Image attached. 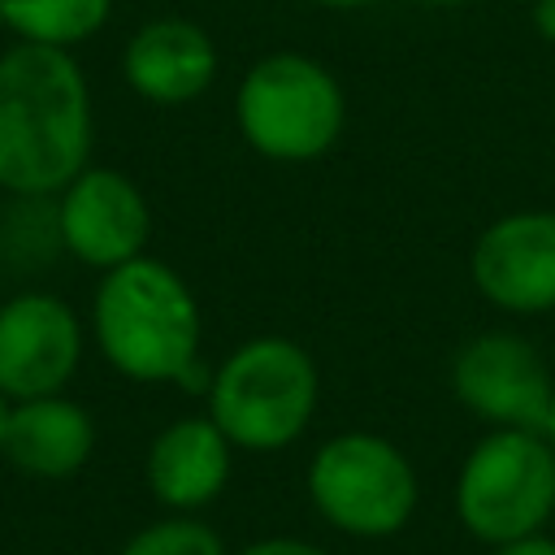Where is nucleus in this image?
Returning <instances> with one entry per match:
<instances>
[{"mask_svg": "<svg viewBox=\"0 0 555 555\" xmlns=\"http://www.w3.org/2000/svg\"><path fill=\"white\" fill-rule=\"evenodd\" d=\"M91 87L69 48L13 43L0 56V186L39 199L87 169Z\"/></svg>", "mask_w": 555, "mask_h": 555, "instance_id": "f257e3e1", "label": "nucleus"}, {"mask_svg": "<svg viewBox=\"0 0 555 555\" xmlns=\"http://www.w3.org/2000/svg\"><path fill=\"white\" fill-rule=\"evenodd\" d=\"M91 334L100 356L130 382H173L208 390L212 373H204L199 364V304L182 273L147 251L117 269H104L91 299Z\"/></svg>", "mask_w": 555, "mask_h": 555, "instance_id": "f03ea898", "label": "nucleus"}, {"mask_svg": "<svg viewBox=\"0 0 555 555\" xmlns=\"http://www.w3.org/2000/svg\"><path fill=\"white\" fill-rule=\"evenodd\" d=\"M204 399L234 451H286L321 408V369L304 343L256 334L212 369Z\"/></svg>", "mask_w": 555, "mask_h": 555, "instance_id": "7ed1b4c3", "label": "nucleus"}, {"mask_svg": "<svg viewBox=\"0 0 555 555\" xmlns=\"http://www.w3.org/2000/svg\"><path fill=\"white\" fill-rule=\"evenodd\" d=\"M234 121L256 156L312 165L330 156L347 130V91L317 56L269 52L243 74L234 91Z\"/></svg>", "mask_w": 555, "mask_h": 555, "instance_id": "20e7f679", "label": "nucleus"}, {"mask_svg": "<svg viewBox=\"0 0 555 555\" xmlns=\"http://www.w3.org/2000/svg\"><path fill=\"white\" fill-rule=\"evenodd\" d=\"M312 512L360 542H382L408 529L421 507V477L403 447L373 429H343L308 460Z\"/></svg>", "mask_w": 555, "mask_h": 555, "instance_id": "39448f33", "label": "nucleus"}, {"mask_svg": "<svg viewBox=\"0 0 555 555\" xmlns=\"http://www.w3.org/2000/svg\"><path fill=\"white\" fill-rule=\"evenodd\" d=\"M455 516L468 538L499 546L555 516V447L542 429L481 434L455 477Z\"/></svg>", "mask_w": 555, "mask_h": 555, "instance_id": "423d86ee", "label": "nucleus"}, {"mask_svg": "<svg viewBox=\"0 0 555 555\" xmlns=\"http://www.w3.org/2000/svg\"><path fill=\"white\" fill-rule=\"evenodd\" d=\"M451 390L490 429H546L555 403V377L542 351L512 330H486L460 343Z\"/></svg>", "mask_w": 555, "mask_h": 555, "instance_id": "0eeeda50", "label": "nucleus"}, {"mask_svg": "<svg viewBox=\"0 0 555 555\" xmlns=\"http://www.w3.org/2000/svg\"><path fill=\"white\" fill-rule=\"evenodd\" d=\"M473 291L507 317L555 312V212L516 208L494 217L468 251Z\"/></svg>", "mask_w": 555, "mask_h": 555, "instance_id": "6e6552de", "label": "nucleus"}, {"mask_svg": "<svg viewBox=\"0 0 555 555\" xmlns=\"http://www.w3.org/2000/svg\"><path fill=\"white\" fill-rule=\"evenodd\" d=\"M52 225L74 260L104 273L143 256L152 234V208L139 182H130L121 169L87 165L78 178L61 186Z\"/></svg>", "mask_w": 555, "mask_h": 555, "instance_id": "1a4fd4ad", "label": "nucleus"}, {"mask_svg": "<svg viewBox=\"0 0 555 555\" xmlns=\"http://www.w3.org/2000/svg\"><path fill=\"white\" fill-rule=\"evenodd\" d=\"M78 360L82 321L65 299L26 291L0 304V395L9 403L61 395Z\"/></svg>", "mask_w": 555, "mask_h": 555, "instance_id": "9d476101", "label": "nucleus"}, {"mask_svg": "<svg viewBox=\"0 0 555 555\" xmlns=\"http://www.w3.org/2000/svg\"><path fill=\"white\" fill-rule=\"evenodd\" d=\"M217 65L221 56H217L212 35L191 17H152L130 35L121 52L126 87L152 104L199 100L212 87Z\"/></svg>", "mask_w": 555, "mask_h": 555, "instance_id": "9b49d317", "label": "nucleus"}, {"mask_svg": "<svg viewBox=\"0 0 555 555\" xmlns=\"http://www.w3.org/2000/svg\"><path fill=\"white\" fill-rule=\"evenodd\" d=\"M230 464H234V442L204 412V416L169 421L152 438L143 473H147V490L160 507L195 516L199 507H208L225 490Z\"/></svg>", "mask_w": 555, "mask_h": 555, "instance_id": "f8f14e48", "label": "nucleus"}, {"mask_svg": "<svg viewBox=\"0 0 555 555\" xmlns=\"http://www.w3.org/2000/svg\"><path fill=\"white\" fill-rule=\"evenodd\" d=\"M95 451V421L82 403L65 395H39V399H17L9 403V425H4V460L43 481L74 477Z\"/></svg>", "mask_w": 555, "mask_h": 555, "instance_id": "ddd939ff", "label": "nucleus"}, {"mask_svg": "<svg viewBox=\"0 0 555 555\" xmlns=\"http://www.w3.org/2000/svg\"><path fill=\"white\" fill-rule=\"evenodd\" d=\"M113 13V0H0V22L17 43L74 48L91 39Z\"/></svg>", "mask_w": 555, "mask_h": 555, "instance_id": "4468645a", "label": "nucleus"}, {"mask_svg": "<svg viewBox=\"0 0 555 555\" xmlns=\"http://www.w3.org/2000/svg\"><path fill=\"white\" fill-rule=\"evenodd\" d=\"M117 555H225V542L199 516L169 512L165 520H152L139 533H130Z\"/></svg>", "mask_w": 555, "mask_h": 555, "instance_id": "2eb2a0df", "label": "nucleus"}, {"mask_svg": "<svg viewBox=\"0 0 555 555\" xmlns=\"http://www.w3.org/2000/svg\"><path fill=\"white\" fill-rule=\"evenodd\" d=\"M238 555H330V551L308 538H295V533H269V538L247 542Z\"/></svg>", "mask_w": 555, "mask_h": 555, "instance_id": "dca6fc26", "label": "nucleus"}, {"mask_svg": "<svg viewBox=\"0 0 555 555\" xmlns=\"http://www.w3.org/2000/svg\"><path fill=\"white\" fill-rule=\"evenodd\" d=\"M490 555H555V538L546 529H538V533H525V538L490 546Z\"/></svg>", "mask_w": 555, "mask_h": 555, "instance_id": "f3484780", "label": "nucleus"}, {"mask_svg": "<svg viewBox=\"0 0 555 555\" xmlns=\"http://www.w3.org/2000/svg\"><path fill=\"white\" fill-rule=\"evenodd\" d=\"M533 30L555 43V0H533Z\"/></svg>", "mask_w": 555, "mask_h": 555, "instance_id": "a211bd4d", "label": "nucleus"}, {"mask_svg": "<svg viewBox=\"0 0 555 555\" xmlns=\"http://www.w3.org/2000/svg\"><path fill=\"white\" fill-rule=\"evenodd\" d=\"M308 4H317V9H338V13H347V9H369V4H377V0H308Z\"/></svg>", "mask_w": 555, "mask_h": 555, "instance_id": "6ab92c4d", "label": "nucleus"}, {"mask_svg": "<svg viewBox=\"0 0 555 555\" xmlns=\"http://www.w3.org/2000/svg\"><path fill=\"white\" fill-rule=\"evenodd\" d=\"M4 425H9V399L0 395V451H4Z\"/></svg>", "mask_w": 555, "mask_h": 555, "instance_id": "aec40b11", "label": "nucleus"}, {"mask_svg": "<svg viewBox=\"0 0 555 555\" xmlns=\"http://www.w3.org/2000/svg\"><path fill=\"white\" fill-rule=\"evenodd\" d=\"M546 438H551V447H555V403H551V416H546V429H542Z\"/></svg>", "mask_w": 555, "mask_h": 555, "instance_id": "412c9836", "label": "nucleus"}, {"mask_svg": "<svg viewBox=\"0 0 555 555\" xmlns=\"http://www.w3.org/2000/svg\"><path fill=\"white\" fill-rule=\"evenodd\" d=\"M425 4H438V9H451V4H468V0H425Z\"/></svg>", "mask_w": 555, "mask_h": 555, "instance_id": "4be33fe9", "label": "nucleus"}]
</instances>
